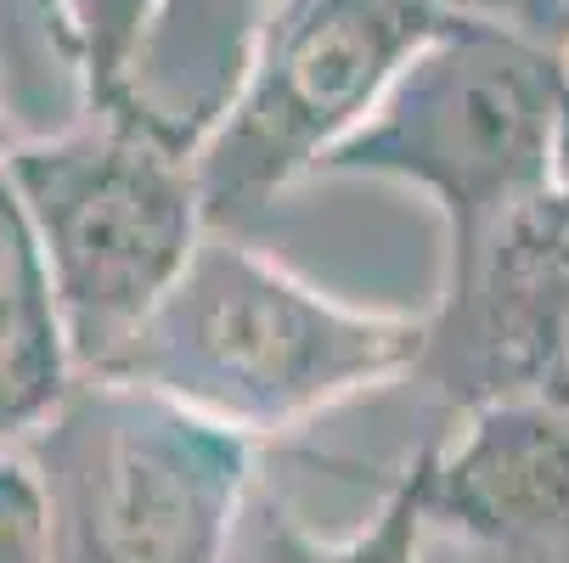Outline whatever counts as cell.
I'll return each instance as SVG.
<instances>
[{
  "mask_svg": "<svg viewBox=\"0 0 569 563\" xmlns=\"http://www.w3.org/2000/svg\"><path fill=\"white\" fill-rule=\"evenodd\" d=\"M423 339L429 315L356 310L242 243V231L209 225L108 372L266 440L412 378Z\"/></svg>",
  "mask_w": 569,
  "mask_h": 563,
  "instance_id": "6da1fadb",
  "label": "cell"
},
{
  "mask_svg": "<svg viewBox=\"0 0 569 563\" xmlns=\"http://www.w3.org/2000/svg\"><path fill=\"white\" fill-rule=\"evenodd\" d=\"M569 57L508 23L451 12L389 79L321 175L395 181L446 220V260L558 187Z\"/></svg>",
  "mask_w": 569,
  "mask_h": 563,
  "instance_id": "7a4b0ae2",
  "label": "cell"
},
{
  "mask_svg": "<svg viewBox=\"0 0 569 563\" xmlns=\"http://www.w3.org/2000/svg\"><path fill=\"white\" fill-rule=\"evenodd\" d=\"M51 563H220L254 485V440L113 372H79L18 445Z\"/></svg>",
  "mask_w": 569,
  "mask_h": 563,
  "instance_id": "3957f363",
  "label": "cell"
},
{
  "mask_svg": "<svg viewBox=\"0 0 569 563\" xmlns=\"http://www.w3.org/2000/svg\"><path fill=\"white\" fill-rule=\"evenodd\" d=\"M40 243L79 372H108L203 243L192 147L124 113L12 141L0 158Z\"/></svg>",
  "mask_w": 569,
  "mask_h": 563,
  "instance_id": "277c9868",
  "label": "cell"
},
{
  "mask_svg": "<svg viewBox=\"0 0 569 563\" xmlns=\"http://www.w3.org/2000/svg\"><path fill=\"white\" fill-rule=\"evenodd\" d=\"M451 12L440 0H271L192 164L214 231L254 225L378 108Z\"/></svg>",
  "mask_w": 569,
  "mask_h": 563,
  "instance_id": "5b68a950",
  "label": "cell"
},
{
  "mask_svg": "<svg viewBox=\"0 0 569 563\" xmlns=\"http://www.w3.org/2000/svg\"><path fill=\"white\" fill-rule=\"evenodd\" d=\"M412 378L446 400V412L541 400L569 418V187H552L446 260V293Z\"/></svg>",
  "mask_w": 569,
  "mask_h": 563,
  "instance_id": "8992f818",
  "label": "cell"
},
{
  "mask_svg": "<svg viewBox=\"0 0 569 563\" xmlns=\"http://www.w3.org/2000/svg\"><path fill=\"white\" fill-rule=\"evenodd\" d=\"M429 524L502 563H569V418L541 400H479L418 445Z\"/></svg>",
  "mask_w": 569,
  "mask_h": 563,
  "instance_id": "52a82bcc",
  "label": "cell"
},
{
  "mask_svg": "<svg viewBox=\"0 0 569 563\" xmlns=\"http://www.w3.org/2000/svg\"><path fill=\"white\" fill-rule=\"evenodd\" d=\"M79 383L68 328L29 231V214L0 170V451L23 445Z\"/></svg>",
  "mask_w": 569,
  "mask_h": 563,
  "instance_id": "ba28073f",
  "label": "cell"
},
{
  "mask_svg": "<svg viewBox=\"0 0 569 563\" xmlns=\"http://www.w3.org/2000/svg\"><path fill=\"white\" fill-rule=\"evenodd\" d=\"M423 535H429V502H423V462L412 456L378 502V513L328 541L310 535L299 519L271 513L260 530V563H423Z\"/></svg>",
  "mask_w": 569,
  "mask_h": 563,
  "instance_id": "9c48e42d",
  "label": "cell"
},
{
  "mask_svg": "<svg viewBox=\"0 0 569 563\" xmlns=\"http://www.w3.org/2000/svg\"><path fill=\"white\" fill-rule=\"evenodd\" d=\"M164 0H57V23L86 91V113H124L136 97V68Z\"/></svg>",
  "mask_w": 569,
  "mask_h": 563,
  "instance_id": "30bf717a",
  "label": "cell"
},
{
  "mask_svg": "<svg viewBox=\"0 0 569 563\" xmlns=\"http://www.w3.org/2000/svg\"><path fill=\"white\" fill-rule=\"evenodd\" d=\"M0 563H51L40 485L18 445L0 451Z\"/></svg>",
  "mask_w": 569,
  "mask_h": 563,
  "instance_id": "8fae6325",
  "label": "cell"
},
{
  "mask_svg": "<svg viewBox=\"0 0 569 563\" xmlns=\"http://www.w3.org/2000/svg\"><path fill=\"white\" fill-rule=\"evenodd\" d=\"M440 7L462 18H485V23H508L519 34H536L569 51V0H440Z\"/></svg>",
  "mask_w": 569,
  "mask_h": 563,
  "instance_id": "7c38bea8",
  "label": "cell"
},
{
  "mask_svg": "<svg viewBox=\"0 0 569 563\" xmlns=\"http://www.w3.org/2000/svg\"><path fill=\"white\" fill-rule=\"evenodd\" d=\"M558 187H569V124H563V164H558Z\"/></svg>",
  "mask_w": 569,
  "mask_h": 563,
  "instance_id": "4fadbf2b",
  "label": "cell"
}]
</instances>
